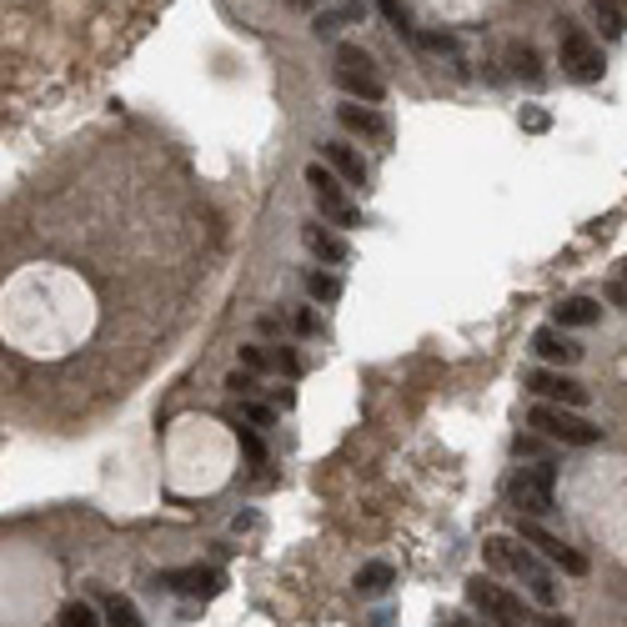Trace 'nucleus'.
I'll use <instances>...</instances> for the list:
<instances>
[{"mask_svg":"<svg viewBox=\"0 0 627 627\" xmlns=\"http://www.w3.org/2000/svg\"><path fill=\"white\" fill-rule=\"evenodd\" d=\"M507 502H512L527 522H537V517L557 512V467H552V462L517 467V472H512V482H507Z\"/></svg>","mask_w":627,"mask_h":627,"instance_id":"f257e3e1","label":"nucleus"},{"mask_svg":"<svg viewBox=\"0 0 627 627\" xmlns=\"http://www.w3.org/2000/svg\"><path fill=\"white\" fill-rule=\"evenodd\" d=\"M527 427H537V437L547 442H562V447H597L602 442V427L577 417L572 407H552V402H537L527 412Z\"/></svg>","mask_w":627,"mask_h":627,"instance_id":"f03ea898","label":"nucleus"},{"mask_svg":"<svg viewBox=\"0 0 627 627\" xmlns=\"http://www.w3.org/2000/svg\"><path fill=\"white\" fill-rule=\"evenodd\" d=\"M467 607L487 622V627H527V607L512 587L492 582V577H472L467 582Z\"/></svg>","mask_w":627,"mask_h":627,"instance_id":"7ed1b4c3","label":"nucleus"},{"mask_svg":"<svg viewBox=\"0 0 627 627\" xmlns=\"http://www.w3.org/2000/svg\"><path fill=\"white\" fill-rule=\"evenodd\" d=\"M337 86L352 101H367V106H377L387 96V86H382V76H377V66L362 46H337Z\"/></svg>","mask_w":627,"mask_h":627,"instance_id":"20e7f679","label":"nucleus"},{"mask_svg":"<svg viewBox=\"0 0 627 627\" xmlns=\"http://www.w3.org/2000/svg\"><path fill=\"white\" fill-rule=\"evenodd\" d=\"M306 186H311V196H317V211H322L332 226H362V211L347 201V186L337 181L332 166L311 161V166H306Z\"/></svg>","mask_w":627,"mask_h":627,"instance_id":"39448f33","label":"nucleus"},{"mask_svg":"<svg viewBox=\"0 0 627 627\" xmlns=\"http://www.w3.org/2000/svg\"><path fill=\"white\" fill-rule=\"evenodd\" d=\"M557 61H562V76H567V81H577V86H592V81H602V51H597V41H592L587 31L567 26V21H562Z\"/></svg>","mask_w":627,"mask_h":627,"instance_id":"423d86ee","label":"nucleus"},{"mask_svg":"<svg viewBox=\"0 0 627 627\" xmlns=\"http://www.w3.org/2000/svg\"><path fill=\"white\" fill-rule=\"evenodd\" d=\"M482 557H487L492 572H507V577H517V582L547 577V567L537 562V552H532L522 537H487V542H482Z\"/></svg>","mask_w":627,"mask_h":627,"instance_id":"0eeeda50","label":"nucleus"},{"mask_svg":"<svg viewBox=\"0 0 627 627\" xmlns=\"http://www.w3.org/2000/svg\"><path fill=\"white\" fill-rule=\"evenodd\" d=\"M156 587L176 592V597H216L226 587V572L221 567H166V572H156Z\"/></svg>","mask_w":627,"mask_h":627,"instance_id":"6e6552de","label":"nucleus"},{"mask_svg":"<svg viewBox=\"0 0 627 627\" xmlns=\"http://www.w3.org/2000/svg\"><path fill=\"white\" fill-rule=\"evenodd\" d=\"M522 382H527V392H537V397H542V402H552V407H572V412H577V407H587V387H582V382H572L567 372L532 367Z\"/></svg>","mask_w":627,"mask_h":627,"instance_id":"1a4fd4ad","label":"nucleus"},{"mask_svg":"<svg viewBox=\"0 0 627 627\" xmlns=\"http://www.w3.org/2000/svg\"><path fill=\"white\" fill-rule=\"evenodd\" d=\"M517 537H522L527 547H537L547 562H557L567 577H582V572H587V557H582L577 547H567L562 537H552L547 527H537V522H517Z\"/></svg>","mask_w":627,"mask_h":627,"instance_id":"9d476101","label":"nucleus"},{"mask_svg":"<svg viewBox=\"0 0 627 627\" xmlns=\"http://www.w3.org/2000/svg\"><path fill=\"white\" fill-rule=\"evenodd\" d=\"M337 126H342L347 136L372 141V146H387V141H392V121H387L382 111H372V106H357V101H342V106H337Z\"/></svg>","mask_w":627,"mask_h":627,"instance_id":"9b49d317","label":"nucleus"},{"mask_svg":"<svg viewBox=\"0 0 627 627\" xmlns=\"http://www.w3.org/2000/svg\"><path fill=\"white\" fill-rule=\"evenodd\" d=\"M322 166H332L337 181H342V186H357V191L372 181V166H367V156H362L352 141H322Z\"/></svg>","mask_w":627,"mask_h":627,"instance_id":"f8f14e48","label":"nucleus"},{"mask_svg":"<svg viewBox=\"0 0 627 627\" xmlns=\"http://www.w3.org/2000/svg\"><path fill=\"white\" fill-rule=\"evenodd\" d=\"M532 352H537L542 362H557V367L582 362V347H577L562 327H537V332H532Z\"/></svg>","mask_w":627,"mask_h":627,"instance_id":"ddd939ff","label":"nucleus"},{"mask_svg":"<svg viewBox=\"0 0 627 627\" xmlns=\"http://www.w3.org/2000/svg\"><path fill=\"white\" fill-rule=\"evenodd\" d=\"M301 241H306L311 256H322L327 266H347V261H352V246H347L342 236L322 231V221H306V226H301Z\"/></svg>","mask_w":627,"mask_h":627,"instance_id":"4468645a","label":"nucleus"},{"mask_svg":"<svg viewBox=\"0 0 627 627\" xmlns=\"http://www.w3.org/2000/svg\"><path fill=\"white\" fill-rule=\"evenodd\" d=\"M597 322H602V306L592 296H567L552 311V327H562V332H582V327H597Z\"/></svg>","mask_w":627,"mask_h":627,"instance_id":"2eb2a0df","label":"nucleus"},{"mask_svg":"<svg viewBox=\"0 0 627 627\" xmlns=\"http://www.w3.org/2000/svg\"><path fill=\"white\" fill-rule=\"evenodd\" d=\"M101 622L106 627H146V617L136 612V602L121 597V592H101Z\"/></svg>","mask_w":627,"mask_h":627,"instance_id":"dca6fc26","label":"nucleus"},{"mask_svg":"<svg viewBox=\"0 0 627 627\" xmlns=\"http://www.w3.org/2000/svg\"><path fill=\"white\" fill-rule=\"evenodd\" d=\"M397 587V567L392 562H367L362 572H357V592L362 597H382V592H392Z\"/></svg>","mask_w":627,"mask_h":627,"instance_id":"f3484780","label":"nucleus"},{"mask_svg":"<svg viewBox=\"0 0 627 627\" xmlns=\"http://www.w3.org/2000/svg\"><path fill=\"white\" fill-rule=\"evenodd\" d=\"M507 61H512V76H517V81H527V86H542V81H547V76H542V56H537V46L522 41V46L507 51Z\"/></svg>","mask_w":627,"mask_h":627,"instance_id":"a211bd4d","label":"nucleus"},{"mask_svg":"<svg viewBox=\"0 0 627 627\" xmlns=\"http://www.w3.org/2000/svg\"><path fill=\"white\" fill-rule=\"evenodd\" d=\"M56 627H106V622H101V607H96V602H86V597H71V602H61V612H56Z\"/></svg>","mask_w":627,"mask_h":627,"instance_id":"6ab92c4d","label":"nucleus"},{"mask_svg":"<svg viewBox=\"0 0 627 627\" xmlns=\"http://www.w3.org/2000/svg\"><path fill=\"white\" fill-rule=\"evenodd\" d=\"M306 296L311 301H337L342 296V276L337 271H306Z\"/></svg>","mask_w":627,"mask_h":627,"instance_id":"aec40b11","label":"nucleus"},{"mask_svg":"<svg viewBox=\"0 0 627 627\" xmlns=\"http://www.w3.org/2000/svg\"><path fill=\"white\" fill-rule=\"evenodd\" d=\"M377 11L387 16L392 31H402L407 41H417V26H412V16H407V0H377Z\"/></svg>","mask_w":627,"mask_h":627,"instance_id":"412c9836","label":"nucleus"},{"mask_svg":"<svg viewBox=\"0 0 627 627\" xmlns=\"http://www.w3.org/2000/svg\"><path fill=\"white\" fill-rule=\"evenodd\" d=\"M236 442H241V457H246L251 467H266V442H261V432H256V427L236 422Z\"/></svg>","mask_w":627,"mask_h":627,"instance_id":"4be33fe9","label":"nucleus"},{"mask_svg":"<svg viewBox=\"0 0 627 627\" xmlns=\"http://www.w3.org/2000/svg\"><path fill=\"white\" fill-rule=\"evenodd\" d=\"M241 422L256 427V432H271V427H276V412H271L266 402H251V397H246V402H241Z\"/></svg>","mask_w":627,"mask_h":627,"instance_id":"5701e85b","label":"nucleus"},{"mask_svg":"<svg viewBox=\"0 0 627 627\" xmlns=\"http://www.w3.org/2000/svg\"><path fill=\"white\" fill-rule=\"evenodd\" d=\"M592 11H597V21H602L607 36H622V31H627V16L617 11V0H592Z\"/></svg>","mask_w":627,"mask_h":627,"instance_id":"b1692460","label":"nucleus"},{"mask_svg":"<svg viewBox=\"0 0 627 627\" xmlns=\"http://www.w3.org/2000/svg\"><path fill=\"white\" fill-rule=\"evenodd\" d=\"M271 367L286 372V377H296V372H301V357H296L291 347H276V352H271Z\"/></svg>","mask_w":627,"mask_h":627,"instance_id":"393cba45","label":"nucleus"},{"mask_svg":"<svg viewBox=\"0 0 627 627\" xmlns=\"http://www.w3.org/2000/svg\"><path fill=\"white\" fill-rule=\"evenodd\" d=\"M226 392H231V397H241V402H246V397H251V392H256V377H251V372H231V377H226Z\"/></svg>","mask_w":627,"mask_h":627,"instance_id":"a878e982","label":"nucleus"},{"mask_svg":"<svg viewBox=\"0 0 627 627\" xmlns=\"http://www.w3.org/2000/svg\"><path fill=\"white\" fill-rule=\"evenodd\" d=\"M241 367L256 377V372H266V367H271V357H266L261 347H241Z\"/></svg>","mask_w":627,"mask_h":627,"instance_id":"bb28decb","label":"nucleus"},{"mask_svg":"<svg viewBox=\"0 0 627 627\" xmlns=\"http://www.w3.org/2000/svg\"><path fill=\"white\" fill-rule=\"evenodd\" d=\"M296 332H301V337H317V332H322V317H317L311 306H301V311H296Z\"/></svg>","mask_w":627,"mask_h":627,"instance_id":"cd10ccee","label":"nucleus"},{"mask_svg":"<svg viewBox=\"0 0 627 627\" xmlns=\"http://www.w3.org/2000/svg\"><path fill=\"white\" fill-rule=\"evenodd\" d=\"M512 452H517V457H542L547 447H542V437H522V432H517V442H512Z\"/></svg>","mask_w":627,"mask_h":627,"instance_id":"c85d7f7f","label":"nucleus"},{"mask_svg":"<svg viewBox=\"0 0 627 627\" xmlns=\"http://www.w3.org/2000/svg\"><path fill=\"white\" fill-rule=\"evenodd\" d=\"M607 301L627 311V281H622V276H617V281H607Z\"/></svg>","mask_w":627,"mask_h":627,"instance_id":"c756f323","label":"nucleus"},{"mask_svg":"<svg viewBox=\"0 0 627 627\" xmlns=\"http://www.w3.org/2000/svg\"><path fill=\"white\" fill-rule=\"evenodd\" d=\"M337 26H342V16H337V11H327V16H317V26H311V31H317V36H332Z\"/></svg>","mask_w":627,"mask_h":627,"instance_id":"7c9ffc66","label":"nucleus"},{"mask_svg":"<svg viewBox=\"0 0 627 627\" xmlns=\"http://www.w3.org/2000/svg\"><path fill=\"white\" fill-rule=\"evenodd\" d=\"M537 627H577V622H572L567 612H542V617H537Z\"/></svg>","mask_w":627,"mask_h":627,"instance_id":"2f4dec72","label":"nucleus"},{"mask_svg":"<svg viewBox=\"0 0 627 627\" xmlns=\"http://www.w3.org/2000/svg\"><path fill=\"white\" fill-rule=\"evenodd\" d=\"M522 126H527V131H542V126H547V116H542V111H527V116H522Z\"/></svg>","mask_w":627,"mask_h":627,"instance_id":"473e14b6","label":"nucleus"},{"mask_svg":"<svg viewBox=\"0 0 627 627\" xmlns=\"http://www.w3.org/2000/svg\"><path fill=\"white\" fill-rule=\"evenodd\" d=\"M442 627H477V622H472L467 612H447V622H442Z\"/></svg>","mask_w":627,"mask_h":627,"instance_id":"72a5a7b5","label":"nucleus"},{"mask_svg":"<svg viewBox=\"0 0 627 627\" xmlns=\"http://www.w3.org/2000/svg\"><path fill=\"white\" fill-rule=\"evenodd\" d=\"M291 6H296V11H306V6H311V0H291Z\"/></svg>","mask_w":627,"mask_h":627,"instance_id":"f704fd0d","label":"nucleus"},{"mask_svg":"<svg viewBox=\"0 0 627 627\" xmlns=\"http://www.w3.org/2000/svg\"><path fill=\"white\" fill-rule=\"evenodd\" d=\"M622 281H627V261H622Z\"/></svg>","mask_w":627,"mask_h":627,"instance_id":"c9c22d12","label":"nucleus"}]
</instances>
